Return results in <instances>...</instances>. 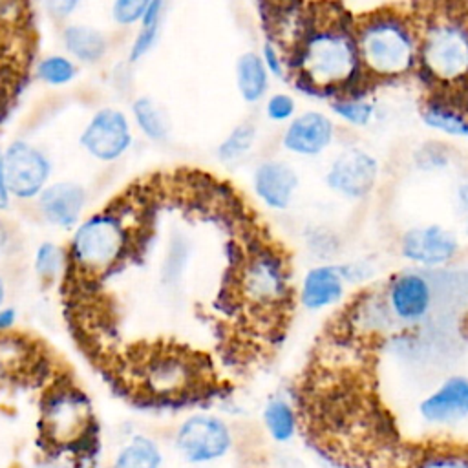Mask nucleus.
<instances>
[{
    "label": "nucleus",
    "mask_w": 468,
    "mask_h": 468,
    "mask_svg": "<svg viewBox=\"0 0 468 468\" xmlns=\"http://www.w3.org/2000/svg\"><path fill=\"white\" fill-rule=\"evenodd\" d=\"M355 38L360 66L373 77H400L419 62L420 33L402 15L375 13L360 22Z\"/></svg>",
    "instance_id": "f257e3e1"
},
{
    "label": "nucleus",
    "mask_w": 468,
    "mask_h": 468,
    "mask_svg": "<svg viewBox=\"0 0 468 468\" xmlns=\"http://www.w3.org/2000/svg\"><path fill=\"white\" fill-rule=\"evenodd\" d=\"M298 69L320 90L347 84L362 69L355 33L340 24L309 29L300 40Z\"/></svg>",
    "instance_id": "f03ea898"
},
{
    "label": "nucleus",
    "mask_w": 468,
    "mask_h": 468,
    "mask_svg": "<svg viewBox=\"0 0 468 468\" xmlns=\"http://www.w3.org/2000/svg\"><path fill=\"white\" fill-rule=\"evenodd\" d=\"M130 249V227L122 214L101 210L73 229L68 258L84 276H102L112 271Z\"/></svg>",
    "instance_id": "7ed1b4c3"
},
{
    "label": "nucleus",
    "mask_w": 468,
    "mask_h": 468,
    "mask_svg": "<svg viewBox=\"0 0 468 468\" xmlns=\"http://www.w3.org/2000/svg\"><path fill=\"white\" fill-rule=\"evenodd\" d=\"M419 60L442 82L468 77V26L459 18H439L426 26L419 38Z\"/></svg>",
    "instance_id": "20e7f679"
},
{
    "label": "nucleus",
    "mask_w": 468,
    "mask_h": 468,
    "mask_svg": "<svg viewBox=\"0 0 468 468\" xmlns=\"http://www.w3.org/2000/svg\"><path fill=\"white\" fill-rule=\"evenodd\" d=\"M91 422L90 399L75 386L51 389L42 404V431L57 446H69L86 437Z\"/></svg>",
    "instance_id": "39448f33"
},
{
    "label": "nucleus",
    "mask_w": 468,
    "mask_h": 468,
    "mask_svg": "<svg viewBox=\"0 0 468 468\" xmlns=\"http://www.w3.org/2000/svg\"><path fill=\"white\" fill-rule=\"evenodd\" d=\"M141 388L159 399H172L192 391L197 386L199 367L183 351L161 347L152 351L137 367Z\"/></svg>",
    "instance_id": "423d86ee"
},
{
    "label": "nucleus",
    "mask_w": 468,
    "mask_h": 468,
    "mask_svg": "<svg viewBox=\"0 0 468 468\" xmlns=\"http://www.w3.org/2000/svg\"><path fill=\"white\" fill-rule=\"evenodd\" d=\"M234 444L230 426L218 415L194 413L176 430L174 448L188 464H208L223 459Z\"/></svg>",
    "instance_id": "0eeeda50"
},
{
    "label": "nucleus",
    "mask_w": 468,
    "mask_h": 468,
    "mask_svg": "<svg viewBox=\"0 0 468 468\" xmlns=\"http://www.w3.org/2000/svg\"><path fill=\"white\" fill-rule=\"evenodd\" d=\"M239 291L245 302L254 307L269 309L280 305L289 294L285 261L267 249L254 252L241 267Z\"/></svg>",
    "instance_id": "6e6552de"
},
{
    "label": "nucleus",
    "mask_w": 468,
    "mask_h": 468,
    "mask_svg": "<svg viewBox=\"0 0 468 468\" xmlns=\"http://www.w3.org/2000/svg\"><path fill=\"white\" fill-rule=\"evenodd\" d=\"M4 168L11 196L22 201L37 199L51 176L48 155L22 139L13 141L4 150Z\"/></svg>",
    "instance_id": "1a4fd4ad"
},
{
    "label": "nucleus",
    "mask_w": 468,
    "mask_h": 468,
    "mask_svg": "<svg viewBox=\"0 0 468 468\" xmlns=\"http://www.w3.org/2000/svg\"><path fill=\"white\" fill-rule=\"evenodd\" d=\"M380 165L373 154L364 148H344L325 172V185L346 199H364L375 188Z\"/></svg>",
    "instance_id": "9d476101"
},
{
    "label": "nucleus",
    "mask_w": 468,
    "mask_h": 468,
    "mask_svg": "<svg viewBox=\"0 0 468 468\" xmlns=\"http://www.w3.org/2000/svg\"><path fill=\"white\" fill-rule=\"evenodd\" d=\"M461 249L459 236L439 223L417 225L400 236V256L417 267H442L457 258Z\"/></svg>",
    "instance_id": "9b49d317"
},
{
    "label": "nucleus",
    "mask_w": 468,
    "mask_h": 468,
    "mask_svg": "<svg viewBox=\"0 0 468 468\" xmlns=\"http://www.w3.org/2000/svg\"><path fill=\"white\" fill-rule=\"evenodd\" d=\"M80 146L99 161H117L132 144L128 119L115 108H102L93 113L80 133Z\"/></svg>",
    "instance_id": "f8f14e48"
},
{
    "label": "nucleus",
    "mask_w": 468,
    "mask_h": 468,
    "mask_svg": "<svg viewBox=\"0 0 468 468\" xmlns=\"http://www.w3.org/2000/svg\"><path fill=\"white\" fill-rule=\"evenodd\" d=\"M386 305L397 322L404 325L420 324L430 316L433 305L430 280L417 271L399 272L386 289Z\"/></svg>",
    "instance_id": "ddd939ff"
},
{
    "label": "nucleus",
    "mask_w": 468,
    "mask_h": 468,
    "mask_svg": "<svg viewBox=\"0 0 468 468\" xmlns=\"http://www.w3.org/2000/svg\"><path fill=\"white\" fill-rule=\"evenodd\" d=\"M336 126L329 115L318 110H307L294 115L282 132V146L300 157H316L335 141Z\"/></svg>",
    "instance_id": "4468645a"
},
{
    "label": "nucleus",
    "mask_w": 468,
    "mask_h": 468,
    "mask_svg": "<svg viewBox=\"0 0 468 468\" xmlns=\"http://www.w3.org/2000/svg\"><path fill=\"white\" fill-rule=\"evenodd\" d=\"M86 203V188L75 181L49 183L37 196V208L42 219L64 230L75 229L80 223Z\"/></svg>",
    "instance_id": "2eb2a0df"
},
{
    "label": "nucleus",
    "mask_w": 468,
    "mask_h": 468,
    "mask_svg": "<svg viewBox=\"0 0 468 468\" xmlns=\"http://www.w3.org/2000/svg\"><path fill=\"white\" fill-rule=\"evenodd\" d=\"M300 186V177L292 165L282 159H265L252 172V190L271 210H287Z\"/></svg>",
    "instance_id": "dca6fc26"
},
{
    "label": "nucleus",
    "mask_w": 468,
    "mask_h": 468,
    "mask_svg": "<svg viewBox=\"0 0 468 468\" xmlns=\"http://www.w3.org/2000/svg\"><path fill=\"white\" fill-rule=\"evenodd\" d=\"M420 417L430 424L448 426L468 419V377L453 375L442 380L419 404Z\"/></svg>",
    "instance_id": "f3484780"
},
{
    "label": "nucleus",
    "mask_w": 468,
    "mask_h": 468,
    "mask_svg": "<svg viewBox=\"0 0 468 468\" xmlns=\"http://www.w3.org/2000/svg\"><path fill=\"white\" fill-rule=\"evenodd\" d=\"M346 276L340 265L311 267L300 283V303L307 311H322L336 305L346 294Z\"/></svg>",
    "instance_id": "a211bd4d"
},
{
    "label": "nucleus",
    "mask_w": 468,
    "mask_h": 468,
    "mask_svg": "<svg viewBox=\"0 0 468 468\" xmlns=\"http://www.w3.org/2000/svg\"><path fill=\"white\" fill-rule=\"evenodd\" d=\"M269 71L256 51H245L236 60V88L247 104L260 102L269 90Z\"/></svg>",
    "instance_id": "6ab92c4d"
},
{
    "label": "nucleus",
    "mask_w": 468,
    "mask_h": 468,
    "mask_svg": "<svg viewBox=\"0 0 468 468\" xmlns=\"http://www.w3.org/2000/svg\"><path fill=\"white\" fill-rule=\"evenodd\" d=\"M62 40L68 53L80 62L93 64L101 60L108 49L106 37L99 29L82 24L68 26L62 33Z\"/></svg>",
    "instance_id": "aec40b11"
},
{
    "label": "nucleus",
    "mask_w": 468,
    "mask_h": 468,
    "mask_svg": "<svg viewBox=\"0 0 468 468\" xmlns=\"http://www.w3.org/2000/svg\"><path fill=\"white\" fill-rule=\"evenodd\" d=\"M110 468H163V452L148 435H133L115 453Z\"/></svg>",
    "instance_id": "412c9836"
},
{
    "label": "nucleus",
    "mask_w": 468,
    "mask_h": 468,
    "mask_svg": "<svg viewBox=\"0 0 468 468\" xmlns=\"http://www.w3.org/2000/svg\"><path fill=\"white\" fill-rule=\"evenodd\" d=\"M163 11H165V0H152V4L146 7L144 15L137 22L139 31H137V35L132 42L130 53H128L130 62L141 60L155 46L157 37H159V29H161Z\"/></svg>",
    "instance_id": "4be33fe9"
},
{
    "label": "nucleus",
    "mask_w": 468,
    "mask_h": 468,
    "mask_svg": "<svg viewBox=\"0 0 468 468\" xmlns=\"http://www.w3.org/2000/svg\"><path fill=\"white\" fill-rule=\"evenodd\" d=\"M258 137V130L252 122L243 121L239 124H236L227 135L225 139L218 144L216 155L221 163L225 165H236L241 159H245L250 150L254 148Z\"/></svg>",
    "instance_id": "5701e85b"
},
{
    "label": "nucleus",
    "mask_w": 468,
    "mask_h": 468,
    "mask_svg": "<svg viewBox=\"0 0 468 468\" xmlns=\"http://www.w3.org/2000/svg\"><path fill=\"white\" fill-rule=\"evenodd\" d=\"M263 424L276 442H289L296 435V413L283 399H272L263 408Z\"/></svg>",
    "instance_id": "b1692460"
},
{
    "label": "nucleus",
    "mask_w": 468,
    "mask_h": 468,
    "mask_svg": "<svg viewBox=\"0 0 468 468\" xmlns=\"http://www.w3.org/2000/svg\"><path fill=\"white\" fill-rule=\"evenodd\" d=\"M137 128L150 141H165L168 135V119L165 112L150 97H137L132 104Z\"/></svg>",
    "instance_id": "393cba45"
},
{
    "label": "nucleus",
    "mask_w": 468,
    "mask_h": 468,
    "mask_svg": "<svg viewBox=\"0 0 468 468\" xmlns=\"http://www.w3.org/2000/svg\"><path fill=\"white\" fill-rule=\"evenodd\" d=\"M422 122L450 137H468V117L459 110L444 104H426L420 113Z\"/></svg>",
    "instance_id": "a878e982"
},
{
    "label": "nucleus",
    "mask_w": 468,
    "mask_h": 468,
    "mask_svg": "<svg viewBox=\"0 0 468 468\" xmlns=\"http://www.w3.org/2000/svg\"><path fill=\"white\" fill-rule=\"evenodd\" d=\"M66 263H68L66 250L53 241H42L35 250L33 269L42 282L49 283L58 280L66 269Z\"/></svg>",
    "instance_id": "bb28decb"
},
{
    "label": "nucleus",
    "mask_w": 468,
    "mask_h": 468,
    "mask_svg": "<svg viewBox=\"0 0 468 468\" xmlns=\"http://www.w3.org/2000/svg\"><path fill=\"white\" fill-rule=\"evenodd\" d=\"M35 73L42 82L49 86H64L77 75V66L68 57L49 55L37 64Z\"/></svg>",
    "instance_id": "cd10ccee"
},
{
    "label": "nucleus",
    "mask_w": 468,
    "mask_h": 468,
    "mask_svg": "<svg viewBox=\"0 0 468 468\" xmlns=\"http://www.w3.org/2000/svg\"><path fill=\"white\" fill-rule=\"evenodd\" d=\"M411 468H468L466 448H433L419 455Z\"/></svg>",
    "instance_id": "c85d7f7f"
},
{
    "label": "nucleus",
    "mask_w": 468,
    "mask_h": 468,
    "mask_svg": "<svg viewBox=\"0 0 468 468\" xmlns=\"http://www.w3.org/2000/svg\"><path fill=\"white\" fill-rule=\"evenodd\" d=\"M333 113L349 126H367L373 121L375 106L366 99H340L331 106Z\"/></svg>",
    "instance_id": "c756f323"
},
{
    "label": "nucleus",
    "mask_w": 468,
    "mask_h": 468,
    "mask_svg": "<svg viewBox=\"0 0 468 468\" xmlns=\"http://www.w3.org/2000/svg\"><path fill=\"white\" fill-rule=\"evenodd\" d=\"M296 113V101L283 91H276L265 101V115L272 122H289Z\"/></svg>",
    "instance_id": "7c9ffc66"
},
{
    "label": "nucleus",
    "mask_w": 468,
    "mask_h": 468,
    "mask_svg": "<svg viewBox=\"0 0 468 468\" xmlns=\"http://www.w3.org/2000/svg\"><path fill=\"white\" fill-rule=\"evenodd\" d=\"M152 0H113L112 16L119 26H132L141 20Z\"/></svg>",
    "instance_id": "2f4dec72"
},
{
    "label": "nucleus",
    "mask_w": 468,
    "mask_h": 468,
    "mask_svg": "<svg viewBox=\"0 0 468 468\" xmlns=\"http://www.w3.org/2000/svg\"><path fill=\"white\" fill-rule=\"evenodd\" d=\"M260 57L269 71L271 77H283L285 75V60H283V55L282 51L278 49V46L274 42H265L261 46V51H260Z\"/></svg>",
    "instance_id": "473e14b6"
},
{
    "label": "nucleus",
    "mask_w": 468,
    "mask_h": 468,
    "mask_svg": "<svg viewBox=\"0 0 468 468\" xmlns=\"http://www.w3.org/2000/svg\"><path fill=\"white\" fill-rule=\"evenodd\" d=\"M44 4L55 20H66L79 7L80 0H44Z\"/></svg>",
    "instance_id": "72a5a7b5"
},
{
    "label": "nucleus",
    "mask_w": 468,
    "mask_h": 468,
    "mask_svg": "<svg viewBox=\"0 0 468 468\" xmlns=\"http://www.w3.org/2000/svg\"><path fill=\"white\" fill-rule=\"evenodd\" d=\"M417 163L424 168V170H435L441 168L444 165H448V157L444 154H439L435 146L431 148H422L417 155Z\"/></svg>",
    "instance_id": "f704fd0d"
},
{
    "label": "nucleus",
    "mask_w": 468,
    "mask_h": 468,
    "mask_svg": "<svg viewBox=\"0 0 468 468\" xmlns=\"http://www.w3.org/2000/svg\"><path fill=\"white\" fill-rule=\"evenodd\" d=\"M455 201H457L459 214H461V218H463V229H464V234L468 236V181H463V183L457 186Z\"/></svg>",
    "instance_id": "c9c22d12"
},
{
    "label": "nucleus",
    "mask_w": 468,
    "mask_h": 468,
    "mask_svg": "<svg viewBox=\"0 0 468 468\" xmlns=\"http://www.w3.org/2000/svg\"><path fill=\"white\" fill-rule=\"evenodd\" d=\"M11 192L5 179V168H4V150H0V212L9 208L11 205Z\"/></svg>",
    "instance_id": "e433bc0d"
},
{
    "label": "nucleus",
    "mask_w": 468,
    "mask_h": 468,
    "mask_svg": "<svg viewBox=\"0 0 468 468\" xmlns=\"http://www.w3.org/2000/svg\"><path fill=\"white\" fill-rule=\"evenodd\" d=\"M16 324V309L2 305L0 307V333L9 331Z\"/></svg>",
    "instance_id": "4c0bfd02"
},
{
    "label": "nucleus",
    "mask_w": 468,
    "mask_h": 468,
    "mask_svg": "<svg viewBox=\"0 0 468 468\" xmlns=\"http://www.w3.org/2000/svg\"><path fill=\"white\" fill-rule=\"evenodd\" d=\"M5 296H7V285H5L4 278L0 276V307H2L4 302H5Z\"/></svg>",
    "instance_id": "58836bf2"
}]
</instances>
